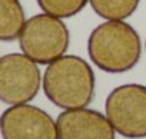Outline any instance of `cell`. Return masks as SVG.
Masks as SVG:
<instances>
[{
	"instance_id": "6da1fadb",
	"label": "cell",
	"mask_w": 146,
	"mask_h": 139,
	"mask_svg": "<svg viewBox=\"0 0 146 139\" xmlns=\"http://www.w3.org/2000/svg\"><path fill=\"white\" fill-rule=\"evenodd\" d=\"M42 88L46 98L63 110L88 108L95 98L96 76L83 57L64 55L47 65Z\"/></svg>"
},
{
	"instance_id": "7a4b0ae2",
	"label": "cell",
	"mask_w": 146,
	"mask_h": 139,
	"mask_svg": "<svg viewBox=\"0 0 146 139\" xmlns=\"http://www.w3.org/2000/svg\"><path fill=\"white\" fill-rule=\"evenodd\" d=\"M88 55L92 63L106 73L129 72L140 60V36L125 20H106L90 32Z\"/></svg>"
},
{
	"instance_id": "3957f363",
	"label": "cell",
	"mask_w": 146,
	"mask_h": 139,
	"mask_svg": "<svg viewBox=\"0 0 146 139\" xmlns=\"http://www.w3.org/2000/svg\"><path fill=\"white\" fill-rule=\"evenodd\" d=\"M17 40L22 53L37 65H49L66 55L70 32L63 19L39 13L26 20Z\"/></svg>"
},
{
	"instance_id": "277c9868",
	"label": "cell",
	"mask_w": 146,
	"mask_h": 139,
	"mask_svg": "<svg viewBox=\"0 0 146 139\" xmlns=\"http://www.w3.org/2000/svg\"><path fill=\"white\" fill-rule=\"evenodd\" d=\"M105 115L116 133L126 139L146 138V86L125 83L106 98Z\"/></svg>"
},
{
	"instance_id": "5b68a950",
	"label": "cell",
	"mask_w": 146,
	"mask_h": 139,
	"mask_svg": "<svg viewBox=\"0 0 146 139\" xmlns=\"http://www.w3.org/2000/svg\"><path fill=\"white\" fill-rule=\"evenodd\" d=\"M39 65L25 53H7L0 57V102L22 105L32 102L42 86Z\"/></svg>"
},
{
	"instance_id": "8992f818",
	"label": "cell",
	"mask_w": 146,
	"mask_h": 139,
	"mask_svg": "<svg viewBox=\"0 0 146 139\" xmlns=\"http://www.w3.org/2000/svg\"><path fill=\"white\" fill-rule=\"evenodd\" d=\"M0 133L3 139H59L56 120L30 103L9 106L0 116Z\"/></svg>"
},
{
	"instance_id": "52a82bcc",
	"label": "cell",
	"mask_w": 146,
	"mask_h": 139,
	"mask_svg": "<svg viewBox=\"0 0 146 139\" xmlns=\"http://www.w3.org/2000/svg\"><path fill=\"white\" fill-rule=\"evenodd\" d=\"M56 123L59 139H116V130L108 116L95 109L63 110Z\"/></svg>"
},
{
	"instance_id": "ba28073f",
	"label": "cell",
	"mask_w": 146,
	"mask_h": 139,
	"mask_svg": "<svg viewBox=\"0 0 146 139\" xmlns=\"http://www.w3.org/2000/svg\"><path fill=\"white\" fill-rule=\"evenodd\" d=\"M26 20L20 0H0V42L19 39Z\"/></svg>"
},
{
	"instance_id": "9c48e42d",
	"label": "cell",
	"mask_w": 146,
	"mask_h": 139,
	"mask_svg": "<svg viewBox=\"0 0 146 139\" xmlns=\"http://www.w3.org/2000/svg\"><path fill=\"white\" fill-rule=\"evenodd\" d=\"M140 0H89L93 12L105 20H126L139 7Z\"/></svg>"
},
{
	"instance_id": "30bf717a",
	"label": "cell",
	"mask_w": 146,
	"mask_h": 139,
	"mask_svg": "<svg viewBox=\"0 0 146 139\" xmlns=\"http://www.w3.org/2000/svg\"><path fill=\"white\" fill-rule=\"evenodd\" d=\"M43 13L56 16L59 19H69L80 13L89 0H36Z\"/></svg>"
},
{
	"instance_id": "8fae6325",
	"label": "cell",
	"mask_w": 146,
	"mask_h": 139,
	"mask_svg": "<svg viewBox=\"0 0 146 139\" xmlns=\"http://www.w3.org/2000/svg\"><path fill=\"white\" fill-rule=\"evenodd\" d=\"M145 50H146V42H145Z\"/></svg>"
}]
</instances>
